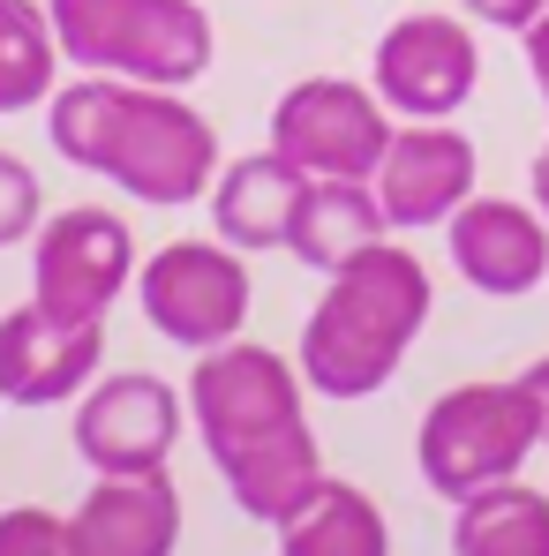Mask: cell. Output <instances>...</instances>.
Wrapping results in <instances>:
<instances>
[{
    "label": "cell",
    "instance_id": "6da1fadb",
    "mask_svg": "<svg viewBox=\"0 0 549 556\" xmlns=\"http://www.w3.org/2000/svg\"><path fill=\"white\" fill-rule=\"evenodd\" d=\"M188 421L203 437V452L219 466V481L234 489V504L249 519H294L316 489H324V452L309 429V376L257 339H226L188 369Z\"/></svg>",
    "mask_w": 549,
    "mask_h": 556
},
{
    "label": "cell",
    "instance_id": "7a4b0ae2",
    "mask_svg": "<svg viewBox=\"0 0 549 556\" xmlns=\"http://www.w3.org/2000/svg\"><path fill=\"white\" fill-rule=\"evenodd\" d=\"M46 136L68 166L113 181L136 203H196L219 181V136L182 91L121 84V76H76L46 98Z\"/></svg>",
    "mask_w": 549,
    "mask_h": 556
},
{
    "label": "cell",
    "instance_id": "3957f363",
    "mask_svg": "<svg viewBox=\"0 0 549 556\" xmlns=\"http://www.w3.org/2000/svg\"><path fill=\"white\" fill-rule=\"evenodd\" d=\"M429 308H437V286H429L414 249H391V241L362 249L347 271H332L324 301L301 324V376H309V391L347 399V406L376 399L399 376L407 346L422 339Z\"/></svg>",
    "mask_w": 549,
    "mask_h": 556
},
{
    "label": "cell",
    "instance_id": "277c9868",
    "mask_svg": "<svg viewBox=\"0 0 549 556\" xmlns=\"http://www.w3.org/2000/svg\"><path fill=\"white\" fill-rule=\"evenodd\" d=\"M549 444V406L527 376H504V383H459L445 391L429 414H422V437H414V459L422 481L437 496H482L497 481H520V466Z\"/></svg>",
    "mask_w": 549,
    "mask_h": 556
},
{
    "label": "cell",
    "instance_id": "5b68a950",
    "mask_svg": "<svg viewBox=\"0 0 549 556\" xmlns=\"http://www.w3.org/2000/svg\"><path fill=\"white\" fill-rule=\"evenodd\" d=\"M61 61L84 76L188 91L211 68V15L196 0H46Z\"/></svg>",
    "mask_w": 549,
    "mask_h": 556
},
{
    "label": "cell",
    "instance_id": "8992f818",
    "mask_svg": "<svg viewBox=\"0 0 549 556\" xmlns=\"http://www.w3.org/2000/svg\"><path fill=\"white\" fill-rule=\"evenodd\" d=\"M391 105L376 84H347V76H309L272 105V151L294 159L309 181H376L384 151H391Z\"/></svg>",
    "mask_w": 549,
    "mask_h": 556
},
{
    "label": "cell",
    "instance_id": "52a82bcc",
    "mask_svg": "<svg viewBox=\"0 0 549 556\" xmlns=\"http://www.w3.org/2000/svg\"><path fill=\"white\" fill-rule=\"evenodd\" d=\"M136 301L159 339L211 354L249 324V264L226 241H166L151 264H136Z\"/></svg>",
    "mask_w": 549,
    "mask_h": 556
},
{
    "label": "cell",
    "instance_id": "ba28073f",
    "mask_svg": "<svg viewBox=\"0 0 549 556\" xmlns=\"http://www.w3.org/2000/svg\"><path fill=\"white\" fill-rule=\"evenodd\" d=\"M136 286V233L128 218L76 203L53 211L30 233V301L68 316V324H105V308Z\"/></svg>",
    "mask_w": 549,
    "mask_h": 556
},
{
    "label": "cell",
    "instance_id": "9c48e42d",
    "mask_svg": "<svg viewBox=\"0 0 549 556\" xmlns=\"http://www.w3.org/2000/svg\"><path fill=\"white\" fill-rule=\"evenodd\" d=\"M369 84H376V98L399 121H452L459 105L474 98V84H482L474 30L459 15H399L376 38Z\"/></svg>",
    "mask_w": 549,
    "mask_h": 556
},
{
    "label": "cell",
    "instance_id": "30bf717a",
    "mask_svg": "<svg viewBox=\"0 0 549 556\" xmlns=\"http://www.w3.org/2000/svg\"><path fill=\"white\" fill-rule=\"evenodd\" d=\"M188 406L174 399V383L151 369H121L84 391L76 406V452L91 473H166L174 437H182Z\"/></svg>",
    "mask_w": 549,
    "mask_h": 556
},
{
    "label": "cell",
    "instance_id": "8fae6325",
    "mask_svg": "<svg viewBox=\"0 0 549 556\" xmlns=\"http://www.w3.org/2000/svg\"><path fill=\"white\" fill-rule=\"evenodd\" d=\"M98 362H105L98 324H68L38 301L0 316V399L8 406H61L98 383Z\"/></svg>",
    "mask_w": 549,
    "mask_h": 556
},
{
    "label": "cell",
    "instance_id": "7c38bea8",
    "mask_svg": "<svg viewBox=\"0 0 549 556\" xmlns=\"http://www.w3.org/2000/svg\"><path fill=\"white\" fill-rule=\"evenodd\" d=\"M376 203L391 218V233H422V226H452V211L474 195V143L445 121H414L391 136L384 166H376Z\"/></svg>",
    "mask_w": 549,
    "mask_h": 556
},
{
    "label": "cell",
    "instance_id": "4fadbf2b",
    "mask_svg": "<svg viewBox=\"0 0 549 556\" xmlns=\"http://www.w3.org/2000/svg\"><path fill=\"white\" fill-rule=\"evenodd\" d=\"M445 241H452V271L474 293L520 301L549 278V218L512 195H466L445 226Z\"/></svg>",
    "mask_w": 549,
    "mask_h": 556
},
{
    "label": "cell",
    "instance_id": "5bb4252c",
    "mask_svg": "<svg viewBox=\"0 0 549 556\" xmlns=\"http://www.w3.org/2000/svg\"><path fill=\"white\" fill-rule=\"evenodd\" d=\"M76 556H174L182 496L166 473H98L91 496L68 511Z\"/></svg>",
    "mask_w": 549,
    "mask_h": 556
},
{
    "label": "cell",
    "instance_id": "9a60e30c",
    "mask_svg": "<svg viewBox=\"0 0 549 556\" xmlns=\"http://www.w3.org/2000/svg\"><path fill=\"white\" fill-rule=\"evenodd\" d=\"M301 188H309V174L294 159H278V151L219 166V181H211V226H219V241L241 249V256L249 249H286Z\"/></svg>",
    "mask_w": 549,
    "mask_h": 556
},
{
    "label": "cell",
    "instance_id": "2e32d148",
    "mask_svg": "<svg viewBox=\"0 0 549 556\" xmlns=\"http://www.w3.org/2000/svg\"><path fill=\"white\" fill-rule=\"evenodd\" d=\"M391 233V218H384V203H376V188L369 181H309L301 188V203H294V233H286V249L309 264V271H347L362 249H376Z\"/></svg>",
    "mask_w": 549,
    "mask_h": 556
},
{
    "label": "cell",
    "instance_id": "e0dca14e",
    "mask_svg": "<svg viewBox=\"0 0 549 556\" xmlns=\"http://www.w3.org/2000/svg\"><path fill=\"white\" fill-rule=\"evenodd\" d=\"M278 556H391V527H384L376 496L324 473V489L294 519H278Z\"/></svg>",
    "mask_w": 549,
    "mask_h": 556
},
{
    "label": "cell",
    "instance_id": "ac0fdd59",
    "mask_svg": "<svg viewBox=\"0 0 549 556\" xmlns=\"http://www.w3.org/2000/svg\"><path fill=\"white\" fill-rule=\"evenodd\" d=\"M452 556H549V496H535L527 481L466 496L452 519Z\"/></svg>",
    "mask_w": 549,
    "mask_h": 556
},
{
    "label": "cell",
    "instance_id": "d6986e66",
    "mask_svg": "<svg viewBox=\"0 0 549 556\" xmlns=\"http://www.w3.org/2000/svg\"><path fill=\"white\" fill-rule=\"evenodd\" d=\"M53 61H61V38H53L46 0H0V113L46 105Z\"/></svg>",
    "mask_w": 549,
    "mask_h": 556
},
{
    "label": "cell",
    "instance_id": "ffe728a7",
    "mask_svg": "<svg viewBox=\"0 0 549 556\" xmlns=\"http://www.w3.org/2000/svg\"><path fill=\"white\" fill-rule=\"evenodd\" d=\"M0 556H76V534L46 504H15L0 511Z\"/></svg>",
    "mask_w": 549,
    "mask_h": 556
},
{
    "label": "cell",
    "instance_id": "44dd1931",
    "mask_svg": "<svg viewBox=\"0 0 549 556\" xmlns=\"http://www.w3.org/2000/svg\"><path fill=\"white\" fill-rule=\"evenodd\" d=\"M38 226H46V195H38V174H30L23 159H8V151H0V249L30 241Z\"/></svg>",
    "mask_w": 549,
    "mask_h": 556
},
{
    "label": "cell",
    "instance_id": "7402d4cb",
    "mask_svg": "<svg viewBox=\"0 0 549 556\" xmlns=\"http://www.w3.org/2000/svg\"><path fill=\"white\" fill-rule=\"evenodd\" d=\"M474 23H497V30H527L535 15H542L549 0H459Z\"/></svg>",
    "mask_w": 549,
    "mask_h": 556
},
{
    "label": "cell",
    "instance_id": "603a6c76",
    "mask_svg": "<svg viewBox=\"0 0 549 556\" xmlns=\"http://www.w3.org/2000/svg\"><path fill=\"white\" fill-rule=\"evenodd\" d=\"M520 38H527V68H535V84H542V76H549V8L520 30Z\"/></svg>",
    "mask_w": 549,
    "mask_h": 556
},
{
    "label": "cell",
    "instance_id": "cb8c5ba5",
    "mask_svg": "<svg viewBox=\"0 0 549 556\" xmlns=\"http://www.w3.org/2000/svg\"><path fill=\"white\" fill-rule=\"evenodd\" d=\"M527 188H535V211L549 218V143L535 151V166H527Z\"/></svg>",
    "mask_w": 549,
    "mask_h": 556
},
{
    "label": "cell",
    "instance_id": "d4e9b609",
    "mask_svg": "<svg viewBox=\"0 0 549 556\" xmlns=\"http://www.w3.org/2000/svg\"><path fill=\"white\" fill-rule=\"evenodd\" d=\"M542 113H549V76H542Z\"/></svg>",
    "mask_w": 549,
    "mask_h": 556
},
{
    "label": "cell",
    "instance_id": "484cf974",
    "mask_svg": "<svg viewBox=\"0 0 549 556\" xmlns=\"http://www.w3.org/2000/svg\"><path fill=\"white\" fill-rule=\"evenodd\" d=\"M542 452H549V444H542Z\"/></svg>",
    "mask_w": 549,
    "mask_h": 556
}]
</instances>
